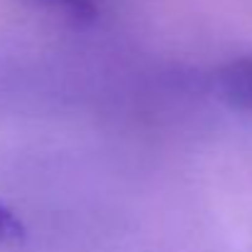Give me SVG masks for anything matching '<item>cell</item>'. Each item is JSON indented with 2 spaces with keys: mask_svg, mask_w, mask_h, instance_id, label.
Segmentation results:
<instances>
[{
  "mask_svg": "<svg viewBox=\"0 0 252 252\" xmlns=\"http://www.w3.org/2000/svg\"><path fill=\"white\" fill-rule=\"evenodd\" d=\"M222 92L240 106L252 111V60L232 62L222 72Z\"/></svg>",
  "mask_w": 252,
  "mask_h": 252,
  "instance_id": "1",
  "label": "cell"
},
{
  "mask_svg": "<svg viewBox=\"0 0 252 252\" xmlns=\"http://www.w3.org/2000/svg\"><path fill=\"white\" fill-rule=\"evenodd\" d=\"M23 237H25V225H23V220L15 215L13 208H8L3 200H0V245L20 242Z\"/></svg>",
  "mask_w": 252,
  "mask_h": 252,
  "instance_id": "2",
  "label": "cell"
},
{
  "mask_svg": "<svg viewBox=\"0 0 252 252\" xmlns=\"http://www.w3.org/2000/svg\"><path fill=\"white\" fill-rule=\"evenodd\" d=\"M52 3L72 10L74 15H94L101 5V0H52Z\"/></svg>",
  "mask_w": 252,
  "mask_h": 252,
  "instance_id": "3",
  "label": "cell"
}]
</instances>
